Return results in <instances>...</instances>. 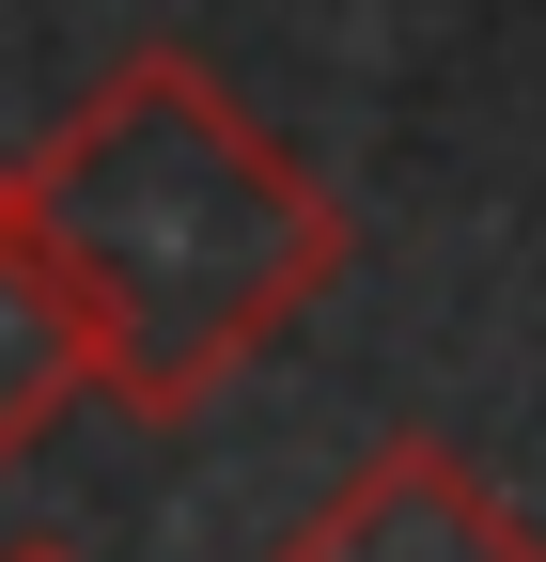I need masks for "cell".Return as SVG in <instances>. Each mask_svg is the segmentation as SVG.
<instances>
[{
    "instance_id": "6da1fadb",
    "label": "cell",
    "mask_w": 546,
    "mask_h": 562,
    "mask_svg": "<svg viewBox=\"0 0 546 562\" xmlns=\"http://www.w3.org/2000/svg\"><path fill=\"white\" fill-rule=\"evenodd\" d=\"M16 220L47 235L79 297V360L125 422L219 406L344 281V188L282 157L203 47H125L16 157Z\"/></svg>"
},
{
    "instance_id": "7a4b0ae2",
    "label": "cell",
    "mask_w": 546,
    "mask_h": 562,
    "mask_svg": "<svg viewBox=\"0 0 546 562\" xmlns=\"http://www.w3.org/2000/svg\"><path fill=\"white\" fill-rule=\"evenodd\" d=\"M265 562H546V531H531L453 438H375Z\"/></svg>"
},
{
    "instance_id": "3957f363",
    "label": "cell",
    "mask_w": 546,
    "mask_h": 562,
    "mask_svg": "<svg viewBox=\"0 0 546 562\" xmlns=\"http://www.w3.org/2000/svg\"><path fill=\"white\" fill-rule=\"evenodd\" d=\"M94 391V360H79V297H62V266H47V235L16 220V172H0V469H32L47 438H62V406Z\"/></svg>"
},
{
    "instance_id": "277c9868",
    "label": "cell",
    "mask_w": 546,
    "mask_h": 562,
    "mask_svg": "<svg viewBox=\"0 0 546 562\" xmlns=\"http://www.w3.org/2000/svg\"><path fill=\"white\" fill-rule=\"evenodd\" d=\"M0 562H79V547H0Z\"/></svg>"
}]
</instances>
